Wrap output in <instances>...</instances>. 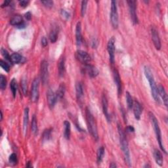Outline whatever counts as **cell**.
<instances>
[{
    "label": "cell",
    "instance_id": "obj_15",
    "mask_svg": "<svg viewBox=\"0 0 168 168\" xmlns=\"http://www.w3.org/2000/svg\"><path fill=\"white\" fill-rule=\"evenodd\" d=\"M102 110L104 115L106 117V120L108 121H110L111 120V118H110V114L108 113V100L105 95H102Z\"/></svg>",
    "mask_w": 168,
    "mask_h": 168
},
{
    "label": "cell",
    "instance_id": "obj_29",
    "mask_svg": "<svg viewBox=\"0 0 168 168\" xmlns=\"http://www.w3.org/2000/svg\"><path fill=\"white\" fill-rule=\"evenodd\" d=\"M105 156V148L103 146H101L97 151L96 154V162L98 164H100L102 161L103 157Z\"/></svg>",
    "mask_w": 168,
    "mask_h": 168
},
{
    "label": "cell",
    "instance_id": "obj_22",
    "mask_svg": "<svg viewBox=\"0 0 168 168\" xmlns=\"http://www.w3.org/2000/svg\"><path fill=\"white\" fill-rule=\"evenodd\" d=\"M71 133V127L70 123L69 121L65 120L64 122V137L67 140L70 139Z\"/></svg>",
    "mask_w": 168,
    "mask_h": 168
},
{
    "label": "cell",
    "instance_id": "obj_27",
    "mask_svg": "<svg viewBox=\"0 0 168 168\" xmlns=\"http://www.w3.org/2000/svg\"><path fill=\"white\" fill-rule=\"evenodd\" d=\"M23 57L19 53H15L11 55V62L13 64H19L22 62Z\"/></svg>",
    "mask_w": 168,
    "mask_h": 168
},
{
    "label": "cell",
    "instance_id": "obj_6",
    "mask_svg": "<svg viewBox=\"0 0 168 168\" xmlns=\"http://www.w3.org/2000/svg\"><path fill=\"white\" fill-rule=\"evenodd\" d=\"M110 22H111L112 26L114 29H116V28H118V24H119L118 13L116 2L115 1H112V2H111Z\"/></svg>",
    "mask_w": 168,
    "mask_h": 168
},
{
    "label": "cell",
    "instance_id": "obj_30",
    "mask_svg": "<svg viewBox=\"0 0 168 168\" xmlns=\"http://www.w3.org/2000/svg\"><path fill=\"white\" fill-rule=\"evenodd\" d=\"M51 129H47V130H44V133L42 134V140L43 141H47L50 139L51 138Z\"/></svg>",
    "mask_w": 168,
    "mask_h": 168
},
{
    "label": "cell",
    "instance_id": "obj_32",
    "mask_svg": "<svg viewBox=\"0 0 168 168\" xmlns=\"http://www.w3.org/2000/svg\"><path fill=\"white\" fill-rule=\"evenodd\" d=\"M126 101H127V105L129 109H131L133 108V98L131 96L130 93L129 92H126Z\"/></svg>",
    "mask_w": 168,
    "mask_h": 168
},
{
    "label": "cell",
    "instance_id": "obj_25",
    "mask_svg": "<svg viewBox=\"0 0 168 168\" xmlns=\"http://www.w3.org/2000/svg\"><path fill=\"white\" fill-rule=\"evenodd\" d=\"M66 92V86L64 84H61L59 87L58 90H57V93H56V96L57 100L59 99H62L64 97V95L65 94Z\"/></svg>",
    "mask_w": 168,
    "mask_h": 168
},
{
    "label": "cell",
    "instance_id": "obj_21",
    "mask_svg": "<svg viewBox=\"0 0 168 168\" xmlns=\"http://www.w3.org/2000/svg\"><path fill=\"white\" fill-rule=\"evenodd\" d=\"M24 23L23 17L20 15H15L10 20V24L13 26H15L19 27L21 24Z\"/></svg>",
    "mask_w": 168,
    "mask_h": 168
},
{
    "label": "cell",
    "instance_id": "obj_23",
    "mask_svg": "<svg viewBox=\"0 0 168 168\" xmlns=\"http://www.w3.org/2000/svg\"><path fill=\"white\" fill-rule=\"evenodd\" d=\"M154 157L156 161V163L160 166H162L163 165V156L162 153L158 149H154Z\"/></svg>",
    "mask_w": 168,
    "mask_h": 168
},
{
    "label": "cell",
    "instance_id": "obj_43",
    "mask_svg": "<svg viewBox=\"0 0 168 168\" xmlns=\"http://www.w3.org/2000/svg\"><path fill=\"white\" fill-rule=\"evenodd\" d=\"M126 131H127V133H133V132L135 131V129L133 126H129L126 128Z\"/></svg>",
    "mask_w": 168,
    "mask_h": 168
},
{
    "label": "cell",
    "instance_id": "obj_14",
    "mask_svg": "<svg viewBox=\"0 0 168 168\" xmlns=\"http://www.w3.org/2000/svg\"><path fill=\"white\" fill-rule=\"evenodd\" d=\"M113 76H114V82H115V84L117 87L118 94V95H120L121 94V93H122V85H121V81L119 72L116 69L114 70Z\"/></svg>",
    "mask_w": 168,
    "mask_h": 168
},
{
    "label": "cell",
    "instance_id": "obj_46",
    "mask_svg": "<svg viewBox=\"0 0 168 168\" xmlns=\"http://www.w3.org/2000/svg\"><path fill=\"white\" fill-rule=\"evenodd\" d=\"M11 3L10 1H5L4 2H3V3L2 4V8H3V7H6V6H8L9 5V3Z\"/></svg>",
    "mask_w": 168,
    "mask_h": 168
},
{
    "label": "cell",
    "instance_id": "obj_12",
    "mask_svg": "<svg viewBox=\"0 0 168 168\" xmlns=\"http://www.w3.org/2000/svg\"><path fill=\"white\" fill-rule=\"evenodd\" d=\"M151 35H152V40L154 45L155 47L157 50H160L161 49V41L159 37L158 32L156 29L155 27H151Z\"/></svg>",
    "mask_w": 168,
    "mask_h": 168
},
{
    "label": "cell",
    "instance_id": "obj_5",
    "mask_svg": "<svg viewBox=\"0 0 168 168\" xmlns=\"http://www.w3.org/2000/svg\"><path fill=\"white\" fill-rule=\"evenodd\" d=\"M40 79L39 78H35L32 81L31 91H30V99L32 102H38L40 96Z\"/></svg>",
    "mask_w": 168,
    "mask_h": 168
},
{
    "label": "cell",
    "instance_id": "obj_7",
    "mask_svg": "<svg viewBox=\"0 0 168 168\" xmlns=\"http://www.w3.org/2000/svg\"><path fill=\"white\" fill-rule=\"evenodd\" d=\"M40 78L42 84L45 85L49 79V64L47 60H43L40 65Z\"/></svg>",
    "mask_w": 168,
    "mask_h": 168
},
{
    "label": "cell",
    "instance_id": "obj_49",
    "mask_svg": "<svg viewBox=\"0 0 168 168\" xmlns=\"http://www.w3.org/2000/svg\"><path fill=\"white\" fill-rule=\"evenodd\" d=\"M3 119V113H2V111H1V120H2Z\"/></svg>",
    "mask_w": 168,
    "mask_h": 168
},
{
    "label": "cell",
    "instance_id": "obj_17",
    "mask_svg": "<svg viewBox=\"0 0 168 168\" xmlns=\"http://www.w3.org/2000/svg\"><path fill=\"white\" fill-rule=\"evenodd\" d=\"M76 40L78 46H80L82 43V34H81V24L80 22H78L76 27Z\"/></svg>",
    "mask_w": 168,
    "mask_h": 168
},
{
    "label": "cell",
    "instance_id": "obj_37",
    "mask_svg": "<svg viewBox=\"0 0 168 168\" xmlns=\"http://www.w3.org/2000/svg\"><path fill=\"white\" fill-rule=\"evenodd\" d=\"M0 65H1V67L5 71V72H9V70H10L9 65L2 59L0 60Z\"/></svg>",
    "mask_w": 168,
    "mask_h": 168
},
{
    "label": "cell",
    "instance_id": "obj_10",
    "mask_svg": "<svg viewBox=\"0 0 168 168\" xmlns=\"http://www.w3.org/2000/svg\"><path fill=\"white\" fill-rule=\"evenodd\" d=\"M76 58L78 61L84 64H89V63H90L91 60V56L87 52L82 51V50H78L76 51Z\"/></svg>",
    "mask_w": 168,
    "mask_h": 168
},
{
    "label": "cell",
    "instance_id": "obj_24",
    "mask_svg": "<svg viewBox=\"0 0 168 168\" xmlns=\"http://www.w3.org/2000/svg\"><path fill=\"white\" fill-rule=\"evenodd\" d=\"M59 75L60 77H63L65 73V59L63 57L60 59L58 64Z\"/></svg>",
    "mask_w": 168,
    "mask_h": 168
},
{
    "label": "cell",
    "instance_id": "obj_35",
    "mask_svg": "<svg viewBox=\"0 0 168 168\" xmlns=\"http://www.w3.org/2000/svg\"><path fill=\"white\" fill-rule=\"evenodd\" d=\"M9 162L12 165H15L17 163V156L16 154L13 153L12 154H11L9 158Z\"/></svg>",
    "mask_w": 168,
    "mask_h": 168
},
{
    "label": "cell",
    "instance_id": "obj_9",
    "mask_svg": "<svg viewBox=\"0 0 168 168\" xmlns=\"http://www.w3.org/2000/svg\"><path fill=\"white\" fill-rule=\"evenodd\" d=\"M127 4L129 5V10L132 22L134 24H137L139 23L138 17L136 13V2L135 1H127Z\"/></svg>",
    "mask_w": 168,
    "mask_h": 168
},
{
    "label": "cell",
    "instance_id": "obj_18",
    "mask_svg": "<svg viewBox=\"0 0 168 168\" xmlns=\"http://www.w3.org/2000/svg\"><path fill=\"white\" fill-rule=\"evenodd\" d=\"M76 92L78 101L81 103L84 99V89L80 82H78L76 85Z\"/></svg>",
    "mask_w": 168,
    "mask_h": 168
},
{
    "label": "cell",
    "instance_id": "obj_11",
    "mask_svg": "<svg viewBox=\"0 0 168 168\" xmlns=\"http://www.w3.org/2000/svg\"><path fill=\"white\" fill-rule=\"evenodd\" d=\"M84 70L90 78H95L98 76L99 70L90 64H84Z\"/></svg>",
    "mask_w": 168,
    "mask_h": 168
},
{
    "label": "cell",
    "instance_id": "obj_16",
    "mask_svg": "<svg viewBox=\"0 0 168 168\" xmlns=\"http://www.w3.org/2000/svg\"><path fill=\"white\" fill-rule=\"evenodd\" d=\"M133 113L135 115V118L137 120H140V118L142 111L141 105L137 101H135V102H133Z\"/></svg>",
    "mask_w": 168,
    "mask_h": 168
},
{
    "label": "cell",
    "instance_id": "obj_42",
    "mask_svg": "<svg viewBox=\"0 0 168 168\" xmlns=\"http://www.w3.org/2000/svg\"><path fill=\"white\" fill-rule=\"evenodd\" d=\"M61 14H62V15H63L64 18H66V19H69L70 14H69V13H68L67 11H66L65 10H62V11H61Z\"/></svg>",
    "mask_w": 168,
    "mask_h": 168
},
{
    "label": "cell",
    "instance_id": "obj_8",
    "mask_svg": "<svg viewBox=\"0 0 168 168\" xmlns=\"http://www.w3.org/2000/svg\"><path fill=\"white\" fill-rule=\"evenodd\" d=\"M107 50H108L110 62L112 64L115 62V39L112 37L110 39L107 44Z\"/></svg>",
    "mask_w": 168,
    "mask_h": 168
},
{
    "label": "cell",
    "instance_id": "obj_26",
    "mask_svg": "<svg viewBox=\"0 0 168 168\" xmlns=\"http://www.w3.org/2000/svg\"><path fill=\"white\" fill-rule=\"evenodd\" d=\"M59 30L57 27H53L49 34V40L51 43H55L58 38Z\"/></svg>",
    "mask_w": 168,
    "mask_h": 168
},
{
    "label": "cell",
    "instance_id": "obj_38",
    "mask_svg": "<svg viewBox=\"0 0 168 168\" xmlns=\"http://www.w3.org/2000/svg\"><path fill=\"white\" fill-rule=\"evenodd\" d=\"M1 52H2V55L3 56V57L6 59V60H8V61L11 62V55H9V53L8 52V51L7 50H5V49H3V48H2L1 49Z\"/></svg>",
    "mask_w": 168,
    "mask_h": 168
},
{
    "label": "cell",
    "instance_id": "obj_31",
    "mask_svg": "<svg viewBox=\"0 0 168 168\" xmlns=\"http://www.w3.org/2000/svg\"><path fill=\"white\" fill-rule=\"evenodd\" d=\"M10 87H11V90L13 97L15 98L17 91V81H16L15 79H13L12 81H11Z\"/></svg>",
    "mask_w": 168,
    "mask_h": 168
},
{
    "label": "cell",
    "instance_id": "obj_2",
    "mask_svg": "<svg viewBox=\"0 0 168 168\" xmlns=\"http://www.w3.org/2000/svg\"><path fill=\"white\" fill-rule=\"evenodd\" d=\"M144 73L146 78H147V80L150 84V87H151V94L153 99H154V101L158 102L160 103V96L158 95V87H157L156 81L154 80V78L152 74L151 70L149 69L148 66L144 67Z\"/></svg>",
    "mask_w": 168,
    "mask_h": 168
},
{
    "label": "cell",
    "instance_id": "obj_1",
    "mask_svg": "<svg viewBox=\"0 0 168 168\" xmlns=\"http://www.w3.org/2000/svg\"><path fill=\"white\" fill-rule=\"evenodd\" d=\"M118 130L120 136V142L121 151L123 152L125 162L128 166H131V158H130V148H129V145L127 142V139L126 138V135L125 132L124 131L122 127L120 124H118Z\"/></svg>",
    "mask_w": 168,
    "mask_h": 168
},
{
    "label": "cell",
    "instance_id": "obj_40",
    "mask_svg": "<svg viewBox=\"0 0 168 168\" xmlns=\"http://www.w3.org/2000/svg\"><path fill=\"white\" fill-rule=\"evenodd\" d=\"M19 4L21 7H23V8H26V7H27V5L29 4V2L26 1V0H23V1L19 2Z\"/></svg>",
    "mask_w": 168,
    "mask_h": 168
},
{
    "label": "cell",
    "instance_id": "obj_13",
    "mask_svg": "<svg viewBox=\"0 0 168 168\" xmlns=\"http://www.w3.org/2000/svg\"><path fill=\"white\" fill-rule=\"evenodd\" d=\"M47 101L50 108H53L56 104L57 98L56 93H55L51 89H49L47 92Z\"/></svg>",
    "mask_w": 168,
    "mask_h": 168
},
{
    "label": "cell",
    "instance_id": "obj_47",
    "mask_svg": "<svg viewBox=\"0 0 168 168\" xmlns=\"http://www.w3.org/2000/svg\"><path fill=\"white\" fill-rule=\"evenodd\" d=\"M110 168H116L117 167V166H116V164L115 163H110Z\"/></svg>",
    "mask_w": 168,
    "mask_h": 168
},
{
    "label": "cell",
    "instance_id": "obj_4",
    "mask_svg": "<svg viewBox=\"0 0 168 168\" xmlns=\"http://www.w3.org/2000/svg\"><path fill=\"white\" fill-rule=\"evenodd\" d=\"M149 118H150V120H151V122L152 124L154 130V132H155V134H156V139L158 142L160 147L161 150H162V151L164 153L166 154L167 153L166 151L165 150V148H164V146H163V143H162V133H161V130H160V126H159L158 121V120H157L156 116H154V114L151 112H149Z\"/></svg>",
    "mask_w": 168,
    "mask_h": 168
},
{
    "label": "cell",
    "instance_id": "obj_44",
    "mask_svg": "<svg viewBox=\"0 0 168 168\" xmlns=\"http://www.w3.org/2000/svg\"><path fill=\"white\" fill-rule=\"evenodd\" d=\"M92 47H93V48H96V47H97V44H98V42H97V41H96L95 39H93V41H92Z\"/></svg>",
    "mask_w": 168,
    "mask_h": 168
},
{
    "label": "cell",
    "instance_id": "obj_34",
    "mask_svg": "<svg viewBox=\"0 0 168 168\" xmlns=\"http://www.w3.org/2000/svg\"><path fill=\"white\" fill-rule=\"evenodd\" d=\"M7 86V79L6 77L3 76V75H1L0 76V88L2 90H4L6 88Z\"/></svg>",
    "mask_w": 168,
    "mask_h": 168
},
{
    "label": "cell",
    "instance_id": "obj_39",
    "mask_svg": "<svg viewBox=\"0 0 168 168\" xmlns=\"http://www.w3.org/2000/svg\"><path fill=\"white\" fill-rule=\"evenodd\" d=\"M42 4H44V5L46 8H51L53 5V2L50 1V0H46V1H41V2Z\"/></svg>",
    "mask_w": 168,
    "mask_h": 168
},
{
    "label": "cell",
    "instance_id": "obj_20",
    "mask_svg": "<svg viewBox=\"0 0 168 168\" xmlns=\"http://www.w3.org/2000/svg\"><path fill=\"white\" fill-rule=\"evenodd\" d=\"M28 121H29V108H26L24 109L23 118V131L24 135H26V133H27Z\"/></svg>",
    "mask_w": 168,
    "mask_h": 168
},
{
    "label": "cell",
    "instance_id": "obj_19",
    "mask_svg": "<svg viewBox=\"0 0 168 168\" xmlns=\"http://www.w3.org/2000/svg\"><path fill=\"white\" fill-rule=\"evenodd\" d=\"M158 95L163 100V102L166 106H167V102H168V98L167 95L166 93V91L165 89L162 86V85H160L158 87Z\"/></svg>",
    "mask_w": 168,
    "mask_h": 168
},
{
    "label": "cell",
    "instance_id": "obj_45",
    "mask_svg": "<svg viewBox=\"0 0 168 168\" xmlns=\"http://www.w3.org/2000/svg\"><path fill=\"white\" fill-rule=\"evenodd\" d=\"M25 17H26V19L27 20H30L31 19V17H32V15L30 12H28L26 14H25Z\"/></svg>",
    "mask_w": 168,
    "mask_h": 168
},
{
    "label": "cell",
    "instance_id": "obj_36",
    "mask_svg": "<svg viewBox=\"0 0 168 168\" xmlns=\"http://www.w3.org/2000/svg\"><path fill=\"white\" fill-rule=\"evenodd\" d=\"M87 1H83L81 2V15L82 17H84L85 12H86L87 5Z\"/></svg>",
    "mask_w": 168,
    "mask_h": 168
},
{
    "label": "cell",
    "instance_id": "obj_33",
    "mask_svg": "<svg viewBox=\"0 0 168 168\" xmlns=\"http://www.w3.org/2000/svg\"><path fill=\"white\" fill-rule=\"evenodd\" d=\"M21 88L24 96H26L28 93V86H27V81L26 79H23L21 81Z\"/></svg>",
    "mask_w": 168,
    "mask_h": 168
},
{
    "label": "cell",
    "instance_id": "obj_48",
    "mask_svg": "<svg viewBox=\"0 0 168 168\" xmlns=\"http://www.w3.org/2000/svg\"><path fill=\"white\" fill-rule=\"evenodd\" d=\"M32 167V162H30V161H29L27 163V165H26V167Z\"/></svg>",
    "mask_w": 168,
    "mask_h": 168
},
{
    "label": "cell",
    "instance_id": "obj_28",
    "mask_svg": "<svg viewBox=\"0 0 168 168\" xmlns=\"http://www.w3.org/2000/svg\"><path fill=\"white\" fill-rule=\"evenodd\" d=\"M31 130L32 132L34 135H37L38 133V121L37 118L35 115L33 116L32 119V123H31Z\"/></svg>",
    "mask_w": 168,
    "mask_h": 168
},
{
    "label": "cell",
    "instance_id": "obj_41",
    "mask_svg": "<svg viewBox=\"0 0 168 168\" xmlns=\"http://www.w3.org/2000/svg\"><path fill=\"white\" fill-rule=\"evenodd\" d=\"M47 44H48V42H47V38H46L45 37H43L41 38V45H42V46L44 47H45L47 45Z\"/></svg>",
    "mask_w": 168,
    "mask_h": 168
},
{
    "label": "cell",
    "instance_id": "obj_3",
    "mask_svg": "<svg viewBox=\"0 0 168 168\" xmlns=\"http://www.w3.org/2000/svg\"><path fill=\"white\" fill-rule=\"evenodd\" d=\"M85 116H86L87 124L89 133H91V136L93 137L95 141H97L99 139L97 127H96L94 117L89 108H86V109H85Z\"/></svg>",
    "mask_w": 168,
    "mask_h": 168
}]
</instances>
